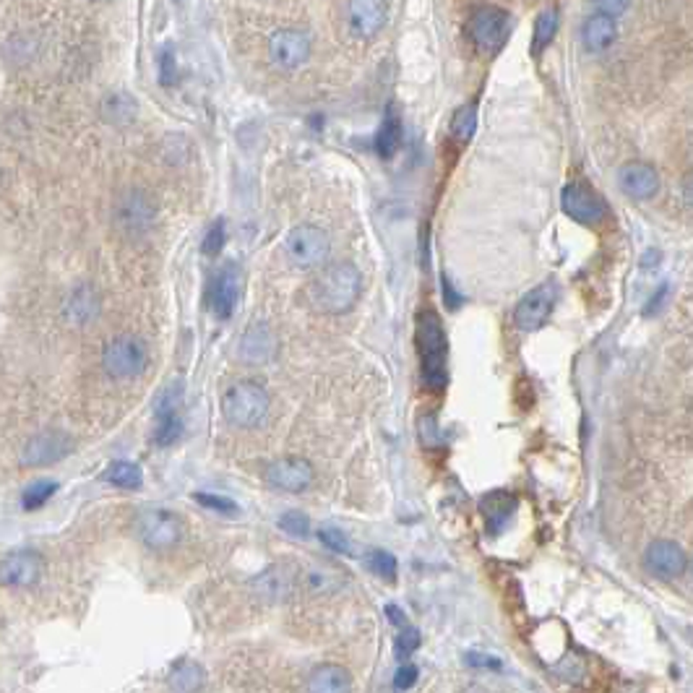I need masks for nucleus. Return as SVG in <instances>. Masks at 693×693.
I'll use <instances>...</instances> for the list:
<instances>
[{"mask_svg":"<svg viewBox=\"0 0 693 693\" xmlns=\"http://www.w3.org/2000/svg\"><path fill=\"white\" fill-rule=\"evenodd\" d=\"M363 292V276L352 261L328 264L308 287V303L315 313L324 315H342L355 308Z\"/></svg>","mask_w":693,"mask_h":693,"instance_id":"nucleus-1","label":"nucleus"},{"mask_svg":"<svg viewBox=\"0 0 693 693\" xmlns=\"http://www.w3.org/2000/svg\"><path fill=\"white\" fill-rule=\"evenodd\" d=\"M419 373L430 391H443L449 386V336L436 310H422L415 324Z\"/></svg>","mask_w":693,"mask_h":693,"instance_id":"nucleus-2","label":"nucleus"},{"mask_svg":"<svg viewBox=\"0 0 693 693\" xmlns=\"http://www.w3.org/2000/svg\"><path fill=\"white\" fill-rule=\"evenodd\" d=\"M272 407L269 391L255 381H237L222 397V415L235 428H258Z\"/></svg>","mask_w":693,"mask_h":693,"instance_id":"nucleus-3","label":"nucleus"},{"mask_svg":"<svg viewBox=\"0 0 693 693\" xmlns=\"http://www.w3.org/2000/svg\"><path fill=\"white\" fill-rule=\"evenodd\" d=\"M284 253H287L295 269H303V272L318 269L328 261L331 240L315 224H297L284 237Z\"/></svg>","mask_w":693,"mask_h":693,"instance_id":"nucleus-4","label":"nucleus"},{"mask_svg":"<svg viewBox=\"0 0 693 693\" xmlns=\"http://www.w3.org/2000/svg\"><path fill=\"white\" fill-rule=\"evenodd\" d=\"M102 365H105L108 376L118 378V381H128V378L141 376L146 370V365H149V349H146L144 339L133 336V334L115 336L105 346Z\"/></svg>","mask_w":693,"mask_h":693,"instance_id":"nucleus-5","label":"nucleus"},{"mask_svg":"<svg viewBox=\"0 0 693 693\" xmlns=\"http://www.w3.org/2000/svg\"><path fill=\"white\" fill-rule=\"evenodd\" d=\"M511 26H513V21H511L509 11L491 5V3L477 5L472 11V21H470L472 39L480 47V53H498L503 47V42L509 39Z\"/></svg>","mask_w":693,"mask_h":693,"instance_id":"nucleus-6","label":"nucleus"},{"mask_svg":"<svg viewBox=\"0 0 693 693\" xmlns=\"http://www.w3.org/2000/svg\"><path fill=\"white\" fill-rule=\"evenodd\" d=\"M136 532L141 543L151 550H170L182 540V522L178 513L167 509H146L139 513Z\"/></svg>","mask_w":693,"mask_h":693,"instance_id":"nucleus-7","label":"nucleus"},{"mask_svg":"<svg viewBox=\"0 0 693 693\" xmlns=\"http://www.w3.org/2000/svg\"><path fill=\"white\" fill-rule=\"evenodd\" d=\"M555 303H558V284L555 282H543L516 303L513 324L519 331H537V328H543L547 324Z\"/></svg>","mask_w":693,"mask_h":693,"instance_id":"nucleus-8","label":"nucleus"},{"mask_svg":"<svg viewBox=\"0 0 693 693\" xmlns=\"http://www.w3.org/2000/svg\"><path fill=\"white\" fill-rule=\"evenodd\" d=\"M310 50V36L303 32V29H279L274 32L272 39H269V60L276 71H297L308 63Z\"/></svg>","mask_w":693,"mask_h":693,"instance_id":"nucleus-9","label":"nucleus"},{"mask_svg":"<svg viewBox=\"0 0 693 693\" xmlns=\"http://www.w3.org/2000/svg\"><path fill=\"white\" fill-rule=\"evenodd\" d=\"M688 555L675 540H655L644 550V571L659 582H675L686 574Z\"/></svg>","mask_w":693,"mask_h":693,"instance_id":"nucleus-10","label":"nucleus"},{"mask_svg":"<svg viewBox=\"0 0 693 693\" xmlns=\"http://www.w3.org/2000/svg\"><path fill=\"white\" fill-rule=\"evenodd\" d=\"M266 482L284 492H305L315 480V470L303 456H282L266 467Z\"/></svg>","mask_w":693,"mask_h":693,"instance_id":"nucleus-11","label":"nucleus"},{"mask_svg":"<svg viewBox=\"0 0 693 693\" xmlns=\"http://www.w3.org/2000/svg\"><path fill=\"white\" fill-rule=\"evenodd\" d=\"M115 219L126 230L128 235H144L154 227L157 219V206L146 196L144 191H128L120 196L115 206Z\"/></svg>","mask_w":693,"mask_h":693,"instance_id":"nucleus-12","label":"nucleus"},{"mask_svg":"<svg viewBox=\"0 0 693 693\" xmlns=\"http://www.w3.org/2000/svg\"><path fill=\"white\" fill-rule=\"evenodd\" d=\"M561 206H564L565 217H571L579 224H600L607 217V206L605 201L589 191L582 182H568L561 193Z\"/></svg>","mask_w":693,"mask_h":693,"instance_id":"nucleus-13","label":"nucleus"},{"mask_svg":"<svg viewBox=\"0 0 693 693\" xmlns=\"http://www.w3.org/2000/svg\"><path fill=\"white\" fill-rule=\"evenodd\" d=\"M297 589V571L287 564H274L251 579V592L264 602H287Z\"/></svg>","mask_w":693,"mask_h":693,"instance_id":"nucleus-14","label":"nucleus"},{"mask_svg":"<svg viewBox=\"0 0 693 693\" xmlns=\"http://www.w3.org/2000/svg\"><path fill=\"white\" fill-rule=\"evenodd\" d=\"M276 334L269 324L264 321H255L251 326L245 328V334L240 336V346H237V355L245 365H269L276 355Z\"/></svg>","mask_w":693,"mask_h":693,"instance_id":"nucleus-15","label":"nucleus"},{"mask_svg":"<svg viewBox=\"0 0 693 693\" xmlns=\"http://www.w3.org/2000/svg\"><path fill=\"white\" fill-rule=\"evenodd\" d=\"M45 561L35 550H18L0 561V584L3 586H32L39 582Z\"/></svg>","mask_w":693,"mask_h":693,"instance_id":"nucleus-16","label":"nucleus"},{"mask_svg":"<svg viewBox=\"0 0 693 693\" xmlns=\"http://www.w3.org/2000/svg\"><path fill=\"white\" fill-rule=\"evenodd\" d=\"M618 188L634 201L655 199L659 191V175L649 162H626L618 170Z\"/></svg>","mask_w":693,"mask_h":693,"instance_id":"nucleus-17","label":"nucleus"},{"mask_svg":"<svg viewBox=\"0 0 693 693\" xmlns=\"http://www.w3.org/2000/svg\"><path fill=\"white\" fill-rule=\"evenodd\" d=\"M349 29L360 39H373L381 35L388 21V5L386 0H349Z\"/></svg>","mask_w":693,"mask_h":693,"instance_id":"nucleus-18","label":"nucleus"},{"mask_svg":"<svg viewBox=\"0 0 693 693\" xmlns=\"http://www.w3.org/2000/svg\"><path fill=\"white\" fill-rule=\"evenodd\" d=\"M240 269L235 264H224L219 274L214 276V284H212V310L217 315L219 321H227L233 318V313L237 308V300H240Z\"/></svg>","mask_w":693,"mask_h":693,"instance_id":"nucleus-19","label":"nucleus"},{"mask_svg":"<svg viewBox=\"0 0 693 693\" xmlns=\"http://www.w3.org/2000/svg\"><path fill=\"white\" fill-rule=\"evenodd\" d=\"M68 446H71V440H68L66 433H60V430H47V433L35 436L24 446L21 461H24L26 467L55 464V461H60L63 456L68 454Z\"/></svg>","mask_w":693,"mask_h":693,"instance_id":"nucleus-20","label":"nucleus"},{"mask_svg":"<svg viewBox=\"0 0 693 693\" xmlns=\"http://www.w3.org/2000/svg\"><path fill=\"white\" fill-rule=\"evenodd\" d=\"M618 39V24L615 18L607 16V14H595L584 21L582 26V45L589 50V53H605L615 45Z\"/></svg>","mask_w":693,"mask_h":693,"instance_id":"nucleus-21","label":"nucleus"},{"mask_svg":"<svg viewBox=\"0 0 693 693\" xmlns=\"http://www.w3.org/2000/svg\"><path fill=\"white\" fill-rule=\"evenodd\" d=\"M513 509H516V498L511 492L495 491L491 495H485L482 503H480V511H482V516L488 522V532L491 534H501L511 522Z\"/></svg>","mask_w":693,"mask_h":693,"instance_id":"nucleus-22","label":"nucleus"},{"mask_svg":"<svg viewBox=\"0 0 693 693\" xmlns=\"http://www.w3.org/2000/svg\"><path fill=\"white\" fill-rule=\"evenodd\" d=\"M308 688L313 693H345L352 688V675L342 665L324 662L308 675Z\"/></svg>","mask_w":693,"mask_h":693,"instance_id":"nucleus-23","label":"nucleus"},{"mask_svg":"<svg viewBox=\"0 0 693 693\" xmlns=\"http://www.w3.org/2000/svg\"><path fill=\"white\" fill-rule=\"evenodd\" d=\"M99 313V297L97 292L91 290L89 284H81L71 292L68 303H66V318L71 321L73 326H84L97 318Z\"/></svg>","mask_w":693,"mask_h":693,"instance_id":"nucleus-24","label":"nucleus"},{"mask_svg":"<svg viewBox=\"0 0 693 693\" xmlns=\"http://www.w3.org/2000/svg\"><path fill=\"white\" fill-rule=\"evenodd\" d=\"M401 141H404V126H401V118L399 112L394 108H388L386 112V118H383L381 128H378V133H376V151H378V157L383 160H391L397 151L401 149Z\"/></svg>","mask_w":693,"mask_h":693,"instance_id":"nucleus-25","label":"nucleus"},{"mask_svg":"<svg viewBox=\"0 0 693 693\" xmlns=\"http://www.w3.org/2000/svg\"><path fill=\"white\" fill-rule=\"evenodd\" d=\"M139 115V102L126 91H112L102 99V118L109 126H128Z\"/></svg>","mask_w":693,"mask_h":693,"instance_id":"nucleus-26","label":"nucleus"},{"mask_svg":"<svg viewBox=\"0 0 693 693\" xmlns=\"http://www.w3.org/2000/svg\"><path fill=\"white\" fill-rule=\"evenodd\" d=\"M558 24H561V14L553 5L537 16L534 32H532V55H543L553 45V39L558 35Z\"/></svg>","mask_w":693,"mask_h":693,"instance_id":"nucleus-27","label":"nucleus"},{"mask_svg":"<svg viewBox=\"0 0 693 693\" xmlns=\"http://www.w3.org/2000/svg\"><path fill=\"white\" fill-rule=\"evenodd\" d=\"M203 680H206V673L193 659H181L170 670V688L175 691H199Z\"/></svg>","mask_w":693,"mask_h":693,"instance_id":"nucleus-28","label":"nucleus"},{"mask_svg":"<svg viewBox=\"0 0 693 693\" xmlns=\"http://www.w3.org/2000/svg\"><path fill=\"white\" fill-rule=\"evenodd\" d=\"M182 399H185V383H182V378L170 381L162 391L157 394V399H154V418H181Z\"/></svg>","mask_w":693,"mask_h":693,"instance_id":"nucleus-29","label":"nucleus"},{"mask_svg":"<svg viewBox=\"0 0 693 693\" xmlns=\"http://www.w3.org/2000/svg\"><path fill=\"white\" fill-rule=\"evenodd\" d=\"M105 480H108L109 485L123 488V491H139V488L144 485V472H141L139 464L120 459V461H112V464H109L108 472H105Z\"/></svg>","mask_w":693,"mask_h":693,"instance_id":"nucleus-30","label":"nucleus"},{"mask_svg":"<svg viewBox=\"0 0 693 693\" xmlns=\"http://www.w3.org/2000/svg\"><path fill=\"white\" fill-rule=\"evenodd\" d=\"M365 565L373 576H378L381 582H394L397 579V571H399V564H397V555L383 550V547H373L365 553Z\"/></svg>","mask_w":693,"mask_h":693,"instance_id":"nucleus-31","label":"nucleus"},{"mask_svg":"<svg viewBox=\"0 0 693 693\" xmlns=\"http://www.w3.org/2000/svg\"><path fill=\"white\" fill-rule=\"evenodd\" d=\"M477 130V108L474 105H464L454 112L451 120V133L456 136V141H470Z\"/></svg>","mask_w":693,"mask_h":693,"instance_id":"nucleus-32","label":"nucleus"},{"mask_svg":"<svg viewBox=\"0 0 693 693\" xmlns=\"http://www.w3.org/2000/svg\"><path fill=\"white\" fill-rule=\"evenodd\" d=\"M55 491H57V482H53V480H39L29 491H24L21 506H24V511L42 509V506L53 498Z\"/></svg>","mask_w":693,"mask_h":693,"instance_id":"nucleus-33","label":"nucleus"},{"mask_svg":"<svg viewBox=\"0 0 693 693\" xmlns=\"http://www.w3.org/2000/svg\"><path fill=\"white\" fill-rule=\"evenodd\" d=\"M276 524H279L282 532H287L290 537H308L310 534L308 513H303V511H297V509L284 511V513L276 519Z\"/></svg>","mask_w":693,"mask_h":693,"instance_id":"nucleus-34","label":"nucleus"},{"mask_svg":"<svg viewBox=\"0 0 693 693\" xmlns=\"http://www.w3.org/2000/svg\"><path fill=\"white\" fill-rule=\"evenodd\" d=\"M419 644H422V636H419V631L418 628H412V626H401V631H399V636H397V641H394V655H397V659H407V657H412L415 652L419 649Z\"/></svg>","mask_w":693,"mask_h":693,"instance_id":"nucleus-35","label":"nucleus"},{"mask_svg":"<svg viewBox=\"0 0 693 693\" xmlns=\"http://www.w3.org/2000/svg\"><path fill=\"white\" fill-rule=\"evenodd\" d=\"M157 63H160V84L167 87V89L175 87V84H178V57H175V47H172V45H164L162 50H160Z\"/></svg>","mask_w":693,"mask_h":693,"instance_id":"nucleus-36","label":"nucleus"},{"mask_svg":"<svg viewBox=\"0 0 693 693\" xmlns=\"http://www.w3.org/2000/svg\"><path fill=\"white\" fill-rule=\"evenodd\" d=\"M318 540L328 547L331 553H342V555H352V540L346 537L342 529L336 527H321L318 529Z\"/></svg>","mask_w":693,"mask_h":693,"instance_id":"nucleus-37","label":"nucleus"},{"mask_svg":"<svg viewBox=\"0 0 693 693\" xmlns=\"http://www.w3.org/2000/svg\"><path fill=\"white\" fill-rule=\"evenodd\" d=\"M193 501L201 503L203 509L209 511H217V513H224V516H235L237 513V503L233 498H227V495H214V492H196L193 495Z\"/></svg>","mask_w":693,"mask_h":693,"instance_id":"nucleus-38","label":"nucleus"},{"mask_svg":"<svg viewBox=\"0 0 693 693\" xmlns=\"http://www.w3.org/2000/svg\"><path fill=\"white\" fill-rule=\"evenodd\" d=\"M224 240H227V224H224V219H217V222L206 230L203 243H201V251H203V255H219L222 253V248H224Z\"/></svg>","mask_w":693,"mask_h":693,"instance_id":"nucleus-39","label":"nucleus"},{"mask_svg":"<svg viewBox=\"0 0 693 693\" xmlns=\"http://www.w3.org/2000/svg\"><path fill=\"white\" fill-rule=\"evenodd\" d=\"M182 436V419L181 418H167L157 419V428H154V443L157 446H172L178 438Z\"/></svg>","mask_w":693,"mask_h":693,"instance_id":"nucleus-40","label":"nucleus"},{"mask_svg":"<svg viewBox=\"0 0 693 693\" xmlns=\"http://www.w3.org/2000/svg\"><path fill=\"white\" fill-rule=\"evenodd\" d=\"M418 675L419 670L412 665V662H407V665H401L397 675H394V688L397 691H407V688H412L415 683H418Z\"/></svg>","mask_w":693,"mask_h":693,"instance_id":"nucleus-41","label":"nucleus"},{"mask_svg":"<svg viewBox=\"0 0 693 693\" xmlns=\"http://www.w3.org/2000/svg\"><path fill=\"white\" fill-rule=\"evenodd\" d=\"M595 5H597V11H600V14H607V16L618 18L620 14H626V11H628L631 0H595Z\"/></svg>","mask_w":693,"mask_h":693,"instance_id":"nucleus-42","label":"nucleus"},{"mask_svg":"<svg viewBox=\"0 0 693 693\" xmlns=\"http://www.w3.org/2000/svg\"><path fill=\"white\" fill-rule=\"evenodd\" d=\"M470 667H485V670H501V659L492 655H480V652H470L464 657Z\"/></svg>","mask_w":693,"mask_h":693,"instance_id":"nucleus-43","label":"nucleus"},{"mask_svg":"<svg viewBox=\"0 0 693 693\" xmlns=\"http://www.w3.org/2000/svg\"><path fill=\"white\" fill-rule=\"evenodd\" d=\"M386 615L391 623H397V626H404L407 623V615H404V610H401L399 605H386Z\"/></svg>","mask_w":693,"mask_h":693,"instance_id":"nucleus-44","label":"nucleus"},{"mask_svg":"<svg viewBox=\"0 0 693 693\" xmlns=\"http://www.w3.org/2000/svg\"><path fill=\"white\" fill-rule=\"evenodd\" d=\"M443 297H446V303L451 300V308H459V303H461V297L454 295V290H451V282H449V279H443Z\"/></svg>","mask_w":693,"mask_h":693,"instance_id":"nucleus-45","label":"nucleus"},{"mask_svg":"<svg viewBox=\"0 0 693 693\" xmlns=\"http://www.w3.org/2000/svg\"><path fill=\"white\" fill-rule=\"evenodd\" d=\"M91 3H109V0H91Z\"/></svg>","mask_w":693,"mask_h":693,"instance_id":"nucleus-46","label":"nucleus"}]
</instances>
